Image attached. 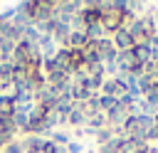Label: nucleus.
Instances as JSON below:
<instances>
[{"instance_id": "nucleus-1", "label": "nucleus", "mask_w": 158, "mask_h": 153, "mask_svg": "<svg viewBox=\"0 0 158 153\" xmlns=\"http://www.w3.org/2000/svg\"><path fill=\"white\" fill-rule=\"evenodd\" d=\"M79 15V22H81V27H94V25H101V7H99V2H84V7L77 12Z\"/></svg>"}, {"instance_id": "nucleus-2", "label": "nucleus", "mask_w": 158, "mask_h": 153, "mask_svg": "<svg viewBox=\"0 0 158 153\" xmlns=\"http://www.w3.org/2000/svg\"><path fill=\"white\" fill-rule=\"evenodd\" d=\"M111 42H114V47L118 49V52H126V49H131L136 42H133V35L123 27V30H118V32H114L111 35Z\"/></svg>"}, {"instance_id": "nucleus-3", "label": "nucleus", "mask_w": 158, "mask_h": 153, "mask_svg": "<svg viewBox=\"0 0 158 153\" xmlns=\"http://www.w3.org/2000/svg\"><path fill=\"white\" fill-rule=\"evenodd\" d=\"M131 54H133L136 62H141V64H146V62L153 59V49H151V44H133V47H131Z\"/></svg>"}, {"instance_id": "nucleus-4", "label": "nucleus", "mask_w": 158, "mask_h": 153, "mask_svg": "<svg viewBox=\"0 0 158 153\" xmlns=\"http://www.w3.org/2000/svg\"><path fill=\"white\" fill-rule=\"evenodd\" d=\"M52 141H54L57 146H64V148H67V143H69V136H67V133H54V136H52Z\"/></svg>"}, {"instance_id": "nucleus-5", "label": "nucleus", "mask_w": 158, "mask_h": 153, "mask_svg": "<svg viewBox=\"0 0 158 153\" xmlns=\"http://www.w3.org/2000/svg\"><path fill=\"white\" fill-rule=\"evenodd\" d=\"M64 151H67V153H81V146H79V143H74V141H69Z\"/></svg>"}]
</instances>
